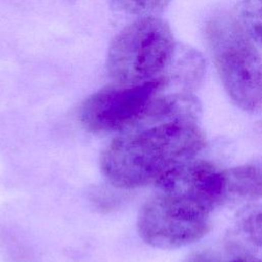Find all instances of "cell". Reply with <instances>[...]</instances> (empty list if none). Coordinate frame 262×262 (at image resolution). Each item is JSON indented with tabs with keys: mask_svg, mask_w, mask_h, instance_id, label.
Returning <instances> with one entry per match:
<instances>
[{
	"mask_svg": "<svg viewBox=\"0 0 262 262\" xmlns=\"http://www.w3.org/2000/svg\"><path fill=\"white\" fill-rule=\"evenodd\" d=\"M205 145L206 137L196 122H161L117 134L101 150L99 168L113 187L135 189L157 184Z\"/></svg>",
	"mask_w": 262,
	"mask_h": 262,
	"instance_id": "6da1fadb",
	"label": "cell"
},
{
	"mask_svg": "<svg viewBox=\"0 0 262 262\" xmlns=\"http://www.w3.org/2000/svg\"><path fill=\"white\" fill-rule=\"evenodd\" d=\"M206 38L222 85L244 111L262 105V55L234 16L219 13L206 26Z\"/></svg>",
	"mask_w": 262,
	"mask_h": 262,
	"instance_id": "7a4b0ae2",
	"label": "cell"
},
{
	"mask_svg": "<svg viewBox=\"0 0 262 262\" xmlns=\"http://www.w3.org/2000/svg\"><path fill=\"white\" fill-rule=\"evenodd\" d=\"M169 24L158 16L131 23L112 40L106 70L119 84H137L160 77L176 49Z\"/></svg>",
	"mask_w": 262,
	"mask_h": 262,
	"instance_id": "3957f363",
	"label": "cell"
},
{
	"mask_svg": "<svg viewBox=\"0 0 262 262\" xmlns=\"http://www.w3.org/2000/svg\"><path fill=\"white\" fill-rule=\"evenodd\" d=\"M168 84L167 77L162 75L142 83L102 88L83 101L80 121L87 131L95 134H119L142 127Z\"/></svg>",
	"mask_w": 262,
	"mask_h": 262,
	"instance_id": "277c9868",
	"label": "cell"
},
{
	"mask_svg": "<svg viewBox=\"0 0 262 262\" xmlns=\"http://www.w3.org/2000/svg\"><path fill=\"white\" fill-rule=\"evenodd\" d=\"M209 229L208 211L163 191L149 198L136 218L140 238L148 246L162 250L192 244L205 236Z\"/></svg>",
	"mask_w": 262,
	"mask_h": 262,
	"instance_id": "5b68a950",
	"label": "cell"
},
{
	"mask_svg": "<svg viewBox=\"0 0 262 262\" xmlns=\"http://www.w3.org/2000/svg\"><path fill=\"white\" fill-rule=\"evenodd\" d=\"M161 191L189 201L210 212L226 198L224 172L207 161H187L156 184Z\"/></svg>",
	"mask_w": 262,
	"mask_h": 262,
	"instance_id": "8992f818",
	"label": "cell"
},
{
	"mask_svg": "<svg viewBox=\"0 0 262 262\" xmlns=\"http://www.w3.org/2000/svg\"><path fill=\"white\" fill-rule=\"evenodd\" d=\"M168 68L171 69V75L166 76L168 81L170 82L172 79L185 90H189L196 88L202 83L206 73V61L202 53L195 48L187 45H176Z\"/></svg>",
	"mask_w": 262,
	"mask_h": 262,
	"instance_id": "52a82bcc",
	"label": "cell"
},
{
	"mask_svg": "<svg viewBox=\"0 0 262 262\" xmlns=\"http://www.w3.org/2000/svg\"><path fill=\"white\" fill-rule=\"evenodd\" d=\"M224 172L226 196L234 195L245 200L262 198V170L254 165H242Z\"/></svg>",
	"mask_w": 262,
	"mask_h": 262,
	"instance_id": "ba28073f",
	"label": "cell"
},
{
	"mask_svg": "<svg viewBox=\"0 0 262 262\" xmlns=\"http://www.w3.org/2000/svg\"><path fill=\"white\" fill-rule=\"evenodd\" d=\"M233 16L248 36L262 45V0H235Z\"/></svg>",
	"mask_w": 262,
	"mask_h": 262,
	"instance_id": "9c48e42d",
	"label": "cell"
},
{
	"mask_svg": "<svg viewBox=\"0 0 262 262\" xmlns=\"http://www.w3.org/2000/svg\"><path fill=\"white\" fill-rule=\"evenodd\" d=\"M171 0H111L112 6L124 13L143 16H157Z\"/></svg>",
	"mask_w": 262,
	"mask_h": 262,
	"instance_id": "30bf717a",
	"label": "cell"
},
{
	"mask_svg": "<svg viewBox=\"0 0 262 262\" xmlns=\"http://www.w3.org/2000/svg\"><path fill=\"white\" fill-rule=\"evenodd\" d=\"M241 226L251 243L262 247V207L250 210L244 216Z\"/></svg>",
	"mask_w": 262,
	"mask_h": 262,
	"instance_id": "8fae6325",
	"label": "cell"
},
{
	"mask_svg": "<svg viewBox=\"0 0 262 262\" xmlns=\"http://www.w3.org/2000/svg\"><path fill=\"white\" fill-rule=\"evenodd\" d=\"M233 257L219 250L204 249L191 253L183 262H231Z\"/></svg>",
	"mask_w": 262,
	"mask_h": 262,
	"instance_id": "7c38bea8",
	"label": "cell"
},
{
	"mask_svg": "<svg viewBox=\"0 0 262 262\" xmlns=\"http://www.w3.org/2000/svg\"><path fill=\"white\" fill-rule=\"evenodd\" d=\"M231 262H262L260 259L250 255H238L234 256Z\"/></svg>",
	"mask_w": 262,
	"mask_h": 262,
	"instance_id": "4fadbf2b",
	"label": "cell"
}]
</instances>
